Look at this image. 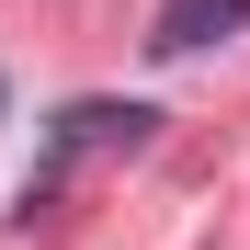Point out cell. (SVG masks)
Masks as SVG:
<instances>
[{"label": "cell", "instance_id": "cell-1", "mask_svg": "<svg viewBox=\"0 0 250 250\" xmlns=\"http://www.w3.org/2000/svg\"><path fill=\"white\" fill-rule=\"evenodd\" d=\"M148 125H159L148 103H68V114H57V148H46V171L23 182V216H34V205H57V182L80 171V159H137V148H148Z\"/></svg>", "mask_w": 250, "mask_h": 250}, {"label": "cell", "instance_id": "cell-2", "mask_svg": "<svg viewBox=\"0 0 250 250\" xmlns=\"http://www.w3.org/2000/svg\"><path fill=\"white\" fill-rule=\"evenodd\" d=\"M250 23V0H159V34L148 46L159 57H193V46H216V34H239Z\"/></svg>", "mask_w": 250, "mask_h": 250}]
</instances>
